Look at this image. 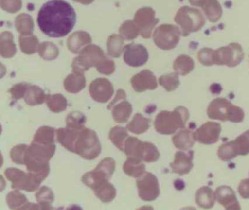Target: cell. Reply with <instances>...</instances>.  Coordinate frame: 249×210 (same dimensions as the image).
<instances>
[{"mask_svg": "<svg viewBox=\"0 0 249 210\" xmlns=\"http://www.w3.org/2000/svg\"><path fill=\"white\" fill-rule=\"evenodd\" d=\"M97 167L103 169L109 177H111L116 168V162L112 158H106L101 160L100 163L97 165Z\"/></svg>", "mask_w": 249, "mask_h": 210, "instance_id": "52", "label": "cell"}, {"mask_svg": "<svg viewBox=\"0 0 249 210\" xmlns=\"http://www.w3.org/2000/svg\"><path fill=\"white\" fill-rule=\"evenodd\" d=\"M73 1H77V2H79L83 4H89L92 3L94 0H73Z\"/></svg>", "mask_w": 249, "mask_h": 210, "instance_id": "57", "label": "cell"}, {"mask_svg": "<svg viewBox=\"0 0 249 210\" xmlns=\"http://www.w3.org/2000/svg\"><path fill=\"white\" fill-rule=\"evenodd\" d=\"M148 52L146 48L141 44L131 43L124 47V60L128 65L141 67L148 61Z\"/></svg>", "mask_w": 249, "mask_h": 210, "instance_id": "13", "label": "cell"}, {"mask_svg": "<svg viewBox=\"0 0 249 210\" xmlns=\"http://www.w3.org/2000/svg\"><path fill=\"white\" fill-rule=\"evenodd\" d=\"M149 120L142 114L137 113L127 125V130L135 134H141L149 128Z\"/></svg>", "mask_w": 249, "mask_h": 210, "instance_id": "32", "label": "cell"}, {"mask_svg": "<svg viewBox=\"0 0 249 210\" xmlns=\"http://www.w3.org/2000/svg\"><path fill=\"white\" fill-rule=\"evenodd\" d=\"M189 118V112L187 108L178 106L173 111L160 112L156 117L154 127L160 134L170 135L178 129L184 128Z\"/></svg>", "mask_w": 249, "mask_h": 210, "instance_id": "2", "label": "cell"}, {"mask_svg": "<svg viewBox=\"0 0 249 210\" xmlns=\"http://www.w3.org/2000/svg\"><path fill=\"white\" fill-rule=\"evenodd\" d=\"M7 203L11 210L21 209L24 205H27V197L18 192V191H12L7 195Z\"/></svg>", "mask_w": 249, "mask_h": 210, "instance_id": "45", "label": "cell"}, {"mask_svg": "<svg viewBox=\"0 0 249 210\" xmlns=\"http://www.w3.org/2000/svg\"><path fill=\"white\" fill-rule=\"evenodd\" d=\"M84 128H72L66 127V128H59L56 130V137H57L58 141L67 150L74 153L75 142L78 140L81 130Z\"/></svg>", "mask_w": 249, "mask_h": 210, "instance_id": "18", "label": "cell"}, {"mask_svg": "<svg viewBox=\"0 0 249 210\" xmlns=\"http://www.w3.org/2000/svg\"><path fill=\"white\" fill-rule=\"evenodd\" d=\"M115 63L113 60L106 58L100 66L97 67V71L101 74L110 75L115 71Z\"/></svg>", "mask_w": 249, "mask_h": 210, "instance_id": "53", "label": "cell"}, {"mask_svg": "<svg viewBox=\"0 0 249 210\" xmlns=\"http://www.w3.org/2000/svg\"><path fill=\"white\" fill-rule=\"evenodd\" d=\"M38 51L40 57L49 61L56 59L59 53V48L55 44L51 42H45L40 44Z\"/></svg>", "mask_w": 249, "mask_h": 210, "instance_id": "43", "label": "cell"}, {"mask_svg": "<svg viewBox=\"0 0 249 210\" xmlns=\"http://www.w3.org/2000/svg\"><path fill=\"white\" fill-rule=\"evenodd\" d=\"M114 88L110 80L106 78H97L91 82L89 93L91 98L96 102L106 103L113 96Z\"/></svg>", "mask_w": 249, "mask_h": 210, "instance_id": "14", "label": "cell"}, {"mask_svg": "<svg viewBox=\"0 0 249 210\" xmlns=\"http://www.w3.org/2000/svg\"><path fill=\"white\" fill-rule=\"evenodd\" d=\"M91 38L89 34L86 32H75L68 39V49L73 53H79L85 47L89 45Z\"/></svg>", "mask_w": 249, "mask_h": 210, "instance_id": "20", "label": "cell"}, {"mask_svg": "<svg viewBox=\"0 0 249 210\" xmlns=\"http://www.w3.org/2000/svg\"><path fill=\"white\" fill-rule=\"evenodd\" d=\"M132 88L138 93L146 90H155L158 86L157 77L149 70H142L131 79Z\"/></svg>", "mask_w": 249, "mask_h": 210, "instance_id": "15", "label": "cell"}, {"mask_svg": "<svg viewBox=\"0 0 249 210\" xmlns=\"http://www.w3.org/2000/svg\"><path fill=\"white\" fill-rule=\"evenodd\" d=\"M216 201L227 210H241L235 192L231 187L221 185L215 189Z\"/></svg>", "mask_w": 249, "mask_h": 210, "instance_id": "17", "label": "cell"}, {"mask_svg": "<svg viewBox=\"0 0 249 210\" xmlns=\"http://www.w3.org/2000/svg\"><path fill=\"white\" fill-rule=\"evenodd\" d=\"M5 176L12 182V188L17 190L33 192L40 187L43 179L29 172L25 173L23 171L17 168H8L5 171Z\"/></svg>", "mask_w": 249, "mask_h": 210, "instance_id": "7", "label": "cell"}, {"mask_svg": "<svg viewBox=\"0 0 249 210\" xmlns=\"http://www.w3.org/2000/svg\"><path fill=\"white\" fill-rule=\"evenodd\" d=\"M29 86H30V84L27 83H18V84L13 86V87L10 89V93H11V96H12L14 99L18 100V99H21V98L25 96Z\"/></svg>", "mask_w": 249, "mask_h": 210, "instance_id": "51", "label": "cell"}, {"mask_svg": "<svg viewBox=\"0 0 249 210\" xmlns=\"http://www.w3.org/2000/svg\"><path fill=\"white\" fill-rule=\"evenodd\" d=\"M109 138L116 147L124 151L125 141L128 138L127 129L121 126L113 127L110 130Z\"/></svg>", "mask_w": 249, "mask_h": 210, "instance_id": "35", "label": "cell"}, {"mask_svg": "<svg viewBox=\"0 0 249 210\" xmlns=\"http://www.w3.org/2000/svg\"><path fill=\"white\" fill-rule=\"evenodd\" d=\"M107 57L105 55L104 51L95 45H90L85 47L79 55L73 60L72 68L73 71L84 74L91 67L97 68Z\"/></svg>", "mask_w": 249, "mask_h": 210, "instance_id": "6", "label": "cell"}, {"mask_svg": "<svg viewBox=\"0 0 249 210\" xmlns=\"http://www.w3.org/2000/svg\"><path fill=\"white\" fill-rule=\"evenodd\" d=\"M174 20L183 36L198 32L205 24V18L200 10L189 6L180 7L176 13Z\"/></svg>", "mask_w": 249, "mask_h": 210, "instance_id": "4", "label": "cell"}, {"mask_svg": "<svg viewBox=\"0 0 249 210\" xmlns=\"http://www.w3.org/2000/svg\"><path fill=\"white\" fill-rule=\"evenodd\" d=\"M87 118L79 111H73L68 114L67 118V127L72 128H82L85 125Z\"/></svg>", "mask_w": 249, "mask_h": 210, "instance_id": "46", "label": "cell"}, {"mask_svg": "<svg viewBox=\"0 0 249 210\" xmlns=\"http://www.w3.org/2000/svg\"><path fill=\"white\" fill-rule=\"evenodd\" d=\"M193 158L194 151L192 150H189L187 153L183 150L176 152L174 160L170 163L172 171L180 176L188 175L193 168Z\"/></svg>", "mask_w": 249, "mask_h": 210, "instance_id": "16", "label": "cell"}, {"mask_svg": "<svg viewBox=\"0 0 249 210\" xmlns=\"http://www.w3.org/2000/svg\"><path fill=\"white\" fill-rule=\"evenodd\" d=\"M20 47L24 53L31 55L39 49V40L33 34L21 35L19 37Z\"/></svg>", "mask_w": 249, "mask_h": 210, "instance_id": "31", "label": "cell"}, {"mask_svg": "<svg viewBox=\"0 0 249 210\" xmlns=\"http://www.w3.org/2000/svg\"><path fill=\"white\" fill-rule=\"evenodd\" d=\"M64 87L67 91L77 93L86 87V78L83 73L73 71L64 80Z\"/></svg>", "mask_w": 249, "mask_h": 210, "instance_id": "23", "label": "cell"}, {"mask_svg": "<svg viewBox=\"0 0 249 210\" xmlns=\"http://www.w3.org/2000/svg\"><path fill=\"white\" fill-rule=\"evenodd\" d=\"M160 157V152L154 144L148 141H142L141 160L147 163H152L157 161Z\"/></svg>", "mask_w": 249, "mask_h": 210, "instance_id": "41", "label": "cell"}, {"mask_svg": "<svg viewBox=\"0 0 249 210\" xmlns=\"http://www.w3.org/2000/svg\"><path fill=\"white\" fill-rule=\"evenodd\" d=\"M17 52L14 36L10 32H2L0 36V53L4 58H12Z\"/></svg>", "mask_w": 249, "mask_h": 210, "instance_id": "24", "label": "cell"}, {"mask_svg": "<svg viewBox=\"0 0 249 210\" xmlns=\"http://www.w3.org/2000/svg\"><path fill=\"white\" fill-rule=\"evenodd\" d=\"M121 36L126 40H132L139 35L140 31L135 22L126 20L121 26L119 29Z\"/></svg>", "mask_w": 249, "mask_h": 210, "instance_id": "44", "label": "cell"}, {"mask_svg": "<svg viewBox=\"0 0 249 210\" xmlns=\"http://www.w3.org/2000/svg\"><path fill=\"white\" fill-rule=\"evenodd\" d=\"M126 93H125L124 90H118L117 93H116V97H115L114 100L113 102H110V105L107 106V109H111L113 108V106L116 105V102H119L121 100H125L126 99Z\"/></svg>", "mask_w": 249, "mask_h": 210, "instance_id": "55", "label": "cell"}, {"mask_svg": "<svg viewBox=\"0 0 249 210\" xmlns=\"http://www.w3.org/2000/svg\"><path fill=\"white\" fill-rule=\"evenodd\" d=\"M215 192L208 186L201 187L195 193V203L202 209L212 208L215 204Z\"/></svg>", "mask_w": 249, "mask_h": 210, "instance_id": "22", "label": "cell"}, {"mask_svg": "<svg viewBox=\"0 0 249 210\" xmlns=\"http://www.w3.org/2000/svg\"><path fill=\"white\" fill-rule=\"evenodd\" d=\"M107 48L109 55L114 58H119L124 49V38L121 35H111L107 39Z\"/></svg>", "mask_w": 249, "mask_h": 210, "instance_id": "39", "label": "cell"}, {"mask_svg": "<svg viewBox=\"0 0 249 210\" xmlns=\"http://www.w3.org/2000/svg\"><path fill=\"white\" fill-rule=\"evenodd\" d=\"M195 67L193 58L184 54L178 56L173 62V70L179 75H187L193 71Z\"/></svg>", "mask_w": 249, "mask_h": 210, "instance_id": "27", "label": "cell"}, {"mask_svg": "<svg viewBox=\"0 0 249 210\" xmlns=\"http://www.w3.org/2000/svg\"><path fill=\"white\" fill-rule=\"evenodd\" d=\"M244 55L241 45L237 42H231L227 46L215 50V65L237 67L243 61Z\"/></svg>", "mask_w": 249, "mask_h": 210, "instance_id": "9", "label": "cell"}, {"mask_svg": "<svg viewBox=\"0 0 249 210\" xmlns=\"http://www.w3.org/2000/svg\"><path fill=\"white\" fill-rule=\"evenodd\" d=\"M199 63L206 67L215 65V50L210 48H203L197 53Z\"/></svg>", "mask_w": 249, "mask_h": 210, "instance_id": "47", "label": "cell"}, {"mask_svg": "<svg viewBox=\"0 0 249 210\" xmlns=\"http://www.w3.org/2000/svg\"><path fill=\"white\" fill-rule=\"evenodd\" d=\"M207 115L212 120L231 122H241L245 118L243 109L224 97L216 98L210 103Z\"/></svg>", "mask_w": 249, "mask_h": 210, "instance_id": "3", "label": "cell"}, {"mask_svg": "<svg viewBox=\"0 0 249 210\" xmlns=\"http://www.w3.org/2000/svg\"><path fill=\"white\" fill-rule=\"evenodd\" d=\"M94 193L103 202L107 203L110 202L116 198V191L113 185L107 181L101 186L94 190Z\"/></svg>", "mask_w": 249, "mask_h": 210, "instance_id": "38", "label": "cell"}, {"mask_svg": "<svg viewBox=\"0 0 249 210\" xmlns=\"http://www.w3.org/2000/svg\"><path fill=\"white\" fill-rule=\"evenodd\" d=\"M217 155L218 158L223 161H230L237 156H240V150L235 140L221 144L218 148Z\"/></svg>", "mask_w": 249, "mask_h": 210, "instance_id": "29", "label": "cell"}, {"mask_svg": "<svg viewBox=\"0 0 249 210\" xmlns=\"http://www.w3.org/2000/svg\"><path fill=\"white\" fill-rule=\"evenodd\" d=\"M137 187L138 195L143 201H154L160 195V189L158 179L151 172H145L137 180Z\"/></svg>", "mask_w": 249, "mask_h": 210, "instance_id": "10", "label": "cell"}, {"mask_svg": "<svg viewBox=\"0 0 249 210\" xmlns=\"http://www.w3.org/2000/svg\"><path fill=\"white\" fill-rule=\"evenodd\" d=\"M29 146L27 144H18L15 146L11 151V160L17 164H25L26 156Z\"/></svg>", "mask_w": 249, "mask_h": 210, "instance_id": "48", "label": "cell"}, {"mask_svg": "<svg viewBox=\"0 0 249 210\" xmlns=\"http://www.w3.org/2000/svg\"><path fill=\"white\" fill-rule=\"evenodd\" d=\"M16 28L21 35L33 34L34 22L33 18L27 13H22L17 16L16 19Z\"/></svg>", "mask_w": 249, "mask_h": 210, "instance_id": "34", "label": "cell"}, {"mask_svg": "<svg viewBox=\"0 0 249 210\" xmlns=\"http://www.w3.org/2000/svg\"><path fill=\"white\" fill-rule=\"evenodd\" d=\"M132 112V105L126 100H123L120 103L114 105L112 111L113 119L119 123L127 122Z\"/></svg>", "mask_w": 249, "mask_h": 210, "instance_id": "30", "label": "cell"}, {"mask_svg": "<svg viewBox=\"0 0 249 210\" xmlns=\"http://www.w3.org/2000/svg\"><path fill=\"white\" fill-rule=\"evenodd\" d=\"M46 102L48 107L53 112H62L65 110L68 106V101L66 98L60 93L48 95Z\"/></svg>", "mask_w": 249, "mask_h": 210, "instance_id": "37", "label": "cell"}, {"mask_svg": "<svg viewBox=\"0 0 249 210\" xmlns=\"http://www.w3.org/2000/svg\"><path fill=\"white\" fill-rule=\"evenodd\" d=\"M1 7L6 12L15 13L22 7L21 0H0Z\"/></svg>", "mask_w": 249, "mask_h": 210, "instance_id": "50", "label": "cell"}, {"mask_svg": "<svg viewBox=\"0 0 249 210\" xmlns=\"http://www.w3.org/2000/svg\"><path fill=\"white\" fill-rule=\"evenodd\" d=\"M134 22L138 26L141 36L145 39L151 37L153 29L158 23L154 9L150 7L139 9L135 13Z\"/></svg>", "mask_w": 249, "mask_h": 210, "instance_id": "11", "label": "cell"}, {"mask_svg": "<svg viewBox=\"0 0 249 210\" xmlns=\"http://www.w3.org/2000/svg\"><path fill=\"white\" fill-rule=\"evenodd\" d=\"M55 129L50 126H42L36 131L33 141L43 144H54Z\"/></svg>", "mask_w": 249, "mask_h": 210, "instance_id": "40", "label": "cell"}, {"mask_svg": "<svg viewBox=\"0 0 249 210\" xmlns=\"http://www.w3.org/2000/svg\"><path fill=\"white\" fill-rule=\"evenodd\" d=\"M235 141L240 149V156L249 154V130L237 137Z\"/></svg>", "mask_w": 249, "mask_h": 210, "instance_id": "49", "label": "cell"}, {"mask_svg": "<svg viewBox=\"0 0 249 210\" xmlns=\"http://www.w3.org/2000/svg\"><path fill=\"white\" fill-rule=\"evenodd\" d=\"M76 22L73 7L63 0H52L39 11L37 23L40 30L51 37H62L72 31Z\"/></svg>", "mask_w": 249, "mask_h": 210, "instance_id": "1", "label": "cell"}, {"mask_svg": "<svg viewBox=\"0 0 249 210\" xmlns=\"http://www.w3.org/2000/svg\"><path fill=\"white\" fill-rule=\"evenodd\" d=\"M182 36L180 28L173 24H161L154 31L153 39L160 49L170 51L174 49Z\"/></svg>", "mask_w": 249, "mask_h": 210, "instance_id": "8", "label": "cell"}, {"mask_svg": "<svg viewBox=\"0 0 249 210\" xmlns=\"http://www.w3.org/2000/svg\"><path fill=\"white\" fill-rule=\"evenodd\" d=\"M172 141L176 148L183 151H187L195 145L196 140L193 131L184 128L173 136Z\"/></svg>", "mask_w": 249, "mask_h": 210, "instance_id": "19", "label": "cell"}, {"mask_svg": "<svg viewBox=\"0 0 249 210\" xmlns=\"http://www.w3.org/2000/svg\"><path fill=\"white\" fill-rule=\"evenodd\" d=\"M202 9L211 23L218 21L222 16V7L218 0H206L202 6Z\"/></svg>", "mask_w": 249, "mask_h": 210, "instance_id": "25", "label": "cell"}, {"mask_svg": "<svg viewBox=\"0 0 249 210\" xmlns=\"http://www.w3.org/2000/svg\"><path fill=\"white\" fill-rule=\"evenodd\" d=\"M48 95L39 86L30 85L24 96V100L30 106H36L46 102Z\"/></svg>", "mask_w": 249, "mask_h": 210, "instance_id": "28", "label": "cell"}, {"mask_svg": "<svg viewBox=\"0 0 249 210\" xmlns=\"http://www.w3.org/2000/svg\"><path fill=\"white\" fill-rule=\"evenodd\" d=\"M179 74L176 72L163 74L159 78V83L167 92L174 91L180 86Z\"/></svg>", "mask_w": 249, "mask_h": 210, "instance_id": "42", "label": "cell"}, {"mask_svg": "<svg viewBox=\"0 0 249 210\" xmlns=\"http://www.w3.org/2000/svg\"><path fill=\"white\" fill-rule=\"evenodd\" d=\"M36 197L41 210L53 209L51 204L54 201V195L50 188L46 186L42 187L36 193Z\"/></svg>", "mask_w": 249, "mask_h": 210, "instance_id": "36", "label": "cell"}, {"mask_svg": "<svg viewBox=\"0 0 249 210\" xmlns=\"http://www.w3.org/2000/svg\"><path fill=\"white\" fill-rule=\"evenodd\" d=\"M238 192L244 199H249V179L240 181L238 187Z\"/></svg>", "mask_w": 249, "mask_h": 210, "instance_id": "54", "label": "cell"}, {"mask_svg": "<svg viewBox=\"0 0 249 210\" xmlns=\"http://www.w3.org/2000/svg\"><path fill=\"white\" fill-rule=\"evenodd\" d=\"M206 0H189V2L191 5L195 6V7H202L204 3Z\"/></svg>", "mask_w": 249, "mask_h": 210, "instance_id": "56", "label": "cell"}, {"mask_svg": "<svg viewBox=\"0 0 249 210\" xmlns=\"http://www.w3.org/2000/svg\"><path fill=\"white\" fill-rule=\"evenodd\" d=\"M221 125L218 122L208 121L194 131L195 140L201 144H215L219 140Z\"/></svg>", "mask_w": 249, "mask_h": 210, "instance_id": "12", "label": "cell"}, {"mask_svg": "<svg viewBox=\"0 0 249 210\" xmlns=\"http://www.w3.org/2000/svg\"><path fill=\"white\" fill-rule=\"evenodd\" d=\"M110 177L107 174L99 167H96L95 169L91 172H87L81 178V181L87 186L89 187L92 190H96L99 187L101 186L105 182L109 180Z\"/></svg>", "mask_w": 249, "mask_h": 210, "instance_id": "21", "label": "cell"}, {"mask_svg": "<svg viewBox=\"0 0 249 210\" xmlns=\"http://www.w3.org/2000/svg\"><path fill=\"white\" fill-rule=\"evenodd\" d=\"M142 141L135 137H128L124 143V150L128 157L136 158L141 160Z\"/></svg>", "mask_w": 249, "mask_h": 210, "instance_id": "33", "label": "cell"}, {"mask_svg": "<svg viewBox=\"0 0 249 210\" xmlns=\"http://www.w3.org/2000/svg\"><path fill=\"white\" fill-rule=\"evenodd\" d=\"M101 150V144L97 133L84 127L75 142L74 153L79 155L83 158L93 160L98 157Z\"/></svg>", "mask_w": 249, "mask_h": 210, "instance_id": "5", "label": "cell"}, {"mask_svg": "<svg viewBox=\"0 0 249 210\" xmlns=\"http://www.w3.org/2000/svg\"><path fill=\"white\" fill-rule=\"evenodd\" d=\"M142 160L136 158L128 157L123 166L125 174L132 177L140 178L145 173V166Z\"/></svg>", "mask_w": 249, "mask_h": 210, "instance_id": "26", "label": "cell"}]
</instances>
